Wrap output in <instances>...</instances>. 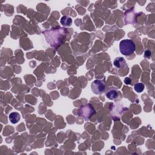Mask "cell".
<instances>
[{"instance_id": "6da1fadb", "label": "cell", "mask_w": 155, "mask_h": 155, "mask_svg": "<svg viewBox=\"0 0 155 155\" xmlns=\"http://www.w3.org/2000/svg\"><path fill=\"white\" fill-rule=\"evenodd\" d=\"M66 34V29L61 27L52 29L49 31L43 32V34H44L47 43L53 47H57L61 44L65 39Z\"/></svg>"}, {"instance_id": "7a4b0ae2", "label": "cell", "mask_w": 155, "mask_h": 155, "mask_svg": "<svg viewBox=\"0 0 155 155\" xmlns=\"http://www.w3.org/2000/svg\"><path fill=\"white\" fill-rule=\"evenodd\" d=\"M135 49V44L131 40H124L119 43V51L123 55L129 56L133 53Z\"/></svg>"}, {"instance_id": "3957f363", "label": "cell", "mask_w": 155, "mask_h": 155, "mask_svg": "<svg viewBox=\"0 0 155 155\" xmlns=\"http://www.w3.org/2000/svg\"><path fill=\"white\" fill-rule=\"evenodd\" d=\"M95 113L96 111L95 108L89 104L82 105L79 110V115L82 116L86 121L89 120L91 116L95 114Z\"/></svg>"}, {"instance_id": "277c9868", "label": "cell", "mask_w": 155, "mask_h": 155, "mask_svg": "<svg viewBox=\"0 0 155 155\" xmlns=\"http://www.w3.org/2000/svg\"><path fill=\"white\" fill-rule=\"evenodd\" d=\"M91 89L95 94H102L105 89V82L102 80L99 79H96L91 84Z\"/></svg>"}, {"instance_id": "5b68a950", "label": "cell", "mask_w": 155, "mask_h": 155, "mask_svg": "<svg viewBox=\"0 0 155 155\" xmlns=\"http://www.w3.org/2000/svg\"><path fill=\"white\" fill-rule=\"evenodd\" d=\"M118 95H119V92L115 89H111L105 93L106 97L110 100L116 99L118 98Z\"/></svg>"}, {"instance_id": "8992f818", "label": "cell", "mask_w": 155, "mask_h": 155, "mask_svg": "<svg viewBox=\"0 0 155 155\" xmlns=\"http://www.w3.org/2000/svg\"><path fill=\"white\" fill-rule=\"evenodd\" d=\"M114 66L118 69H121L126 66V62L124 58L122 57H118L114 61Z\"/></svg>"}, {"instance_id": "52a82bcc", "label": "cell", "mask_w": 155, "mask_h": 155, "mask_svg": "<svg viewBox=\"0 0 155 155\" xmlns=\"http://www.w3.org/2000/svg\"><path fill=\"white\" fill-rule=\"evenodd\" d=\"M9 118L12 124H17L20 120L21 116L18 112H12L9 115Z\"/></svg>"}, {"instance_id": "ba28073f", "label": "cell", "mask_w": 155, "mask_h": 155, "mask_svg": "<svg viewBox=\"0 0 155 155\" xmlns=\"http://www.w3.org/2000/svg\"><path fill=\"white\" fill-rule=\"evenodd\" d=\"M61 24L65 27H69L72 24V20L70 17L64 16L61 19Z\"/></svg>"}, {"instance_id": "9c48e42d", "label": "cell", "mask_w": 155, "mask_h": 155, "mask_svg": "<svg viewBox=\"0 0 155 155\" xmlns=\"http://www.w3.org/2000/svg\"><path fill=\"white\" fill-rule=\"evenodd\" d=\"M145 88V86L144 84L141 83V82H139V83H136L134 86V89L135 90V91L137 93H140L142 92Z\"/></svg>"}]
</instances>
